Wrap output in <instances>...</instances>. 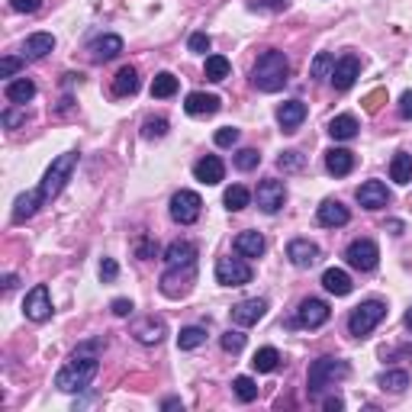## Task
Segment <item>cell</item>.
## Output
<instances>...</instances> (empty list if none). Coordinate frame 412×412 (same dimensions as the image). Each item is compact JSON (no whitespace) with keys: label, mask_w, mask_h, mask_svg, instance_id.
I'll return each instance as SVG.
<instances>
[{"label":"cell","mask_w":412,"mask_h":412,"mask_svg":"<svg viewBox=\"0 0 412 412\" xmlns=\"http://www.w3.org/2000/svg\"><path fill=\"white\" fill-rule=\"evenodd\" d=\"M116 274H120L116 261H113V258H103V264H100V281H103V283H113Z\"/></svg>","instance_id":"obj_49"},{"label":"cell","mask_w":412,"mask_h":412,"mask_svg":"<svg viewBox=\"0 0 412 412\" xmlns=\"http://www.w3.org/2000/svg\"><path fill=\"white\" fill-rule=\"evenodd\" d=\"M264 248H267V242L261 232H242V236L236 238V252L242 255V258H261Z\"/></svg>","instance_id":"obj_26"},{"label":"cell","mask_w":412,"mask_h":412,"mask_svg":"<svg viewBox=\"0 0 412 412\" xmlns=\"http://www.w3.org/2000/svg\"><path fill=\"white\" fill-rule=\"evenodd\" d=\"M326 168H328V174H335V177L352 174L354 155L348 152V148H328V152H326Z\"/></svg>","instance_id":"obj_24"},{"label":"cell","mask_w":412,"mask_h":412,"mask_svg":"<svg viewBox=\"0 0 412 412\" xmlns=\"http://www.w3.org/2000/svg\"><path fill=\"white\" fill-rule=\"evenodd\" d=\"M161 409H184V403H181V399H165V403H161Z\"/></svg>","instance_id":"obj_58"},{"label":"cell","mask_w":412,"mask_h":412,"mask_svg":"<svg viewBox=\"0 0 412 412\" xmlns=\"http://www.w3.org/2000/svg\"><path fill=\"white\" fill-rule=\"evenodd\" d=\"M210 46H213V42H210V36H206V32H193V36H191V52L206 55V52H210Z\"/></svg>","instance_id":"obj_47"},{"label":"cell","mask_w":412,"mask_h":412,"mask_svg":"<svg viewBox=\"0 0 412 412\" xmlns=\"http://www.w3.org/2000/svg\"><path fill=\"white\" fill-rule=\"evenodd\" d=\"M39 203H42V197H39V191H30V193H20L13 203V222H26L36 216Z\"/></svg>","instance_id":"obj_29"},{"label":"cell","mask_w":412,"mask_h":412,"mask_svg":"<svg viewBox=\"0 0 412 412\" xmlns=\"http://www.w3.org/2000/svg\"><path fill=\"white\" fill-rule=\"evenodd\" d=\"M36 97V84L30 77H20V81H10L7 84V100L10 103H30Z\"/></svg>","instance_id":"obj_32"},{"label":"cell","mask_w":412,"mask_h":412,"mask_svg":"<svg viewBox=\"0 0 412 412\" xmlns=\"http://www.w3.org/2000/svg\"><path fill=\"white\" fill-rule=\"evenodd\" d=\"M303 165H306L303 152H283L281 158H277V168H281V171H300Z\"/></svg>","instance_id":"obj_42"},{"label":"cell","mask_w":412,"mask_h":412,"mask_svg":"<svg viewBox=\"0 0 412 412\" xmlns=\"http://www.w3.org/2000/svg\"><path fill=\"white\" fill-rule=\"evenodd\" d=\"M13 287H16V274H7L4 277V290H13Z\"/></svg>","instance_id":"obj_59"},{"label":"cell","mask_w":412,"mask_h":412,"mask_svg":"<svg viewBox=\"0 0 412 412\" xmlns=\"http://www.w3.org/2000/svg\"><path fill=\"white\" fill-rule=\"evenodd\" d=\"M132 335H136V342H142V345H158L161 338H165V319H155V316H146L142 322H136V328H132Z\"/></svg>","instance_id":"obj_23"},{"label":"cell","mask_w":412,"mask_h":412,"mask_svg":"<svg viewBox=\"0 0 412 412\" xmlns=\"http://www.w3.org/2000/svg\"><path fill=\"white\" fill-rule=\"evenodd\" d=\"M236 142H238V129H232V126H226V129L216 132V146L229 148V146H236Z\"/></svg>","instance_id":"obj_48"},{"label":"cell","mask_w":412,"mask_h":412,"mask_svg":"<svg viewBox=\"0 0 412 412\" xmlns=\"http://www.w3.org/2000/svg\"><path fill=\"white\" fill-rule=\"evenodd\" d=\"M97 371H100L97 354H75L71 364H65L58 374H55V387H58L61 393H81V390L91 387Z\"/></svg>","instance_id":"obj_2"},{"label":"cell","mask_w":412,"mask_h":412,"mask_svg":"<svg viewBox=\"0 0 412 412\" xmlns=\"http://www.w3.org/2000/svg\"><path fill=\"white\" fill-rule=\"evenodd\" d=\"M287 77H290V61L287 55L277 52V49H267V52L258 55L252 68V84L264 94H277L283 84H287Z\"/></svg>","instance_id":"obj_1"},{"label":"cell","mask_w":412,"mask_h":412,"mask_svg":"<svg viewBox=\"0 0 412 412\" xmlns=\"http://www.w3.org/2000/svg\"><path fill=\"white\" fill-rule=\"evenodd\" d=\"M87 52H91V61L94 65H103V61H113L116 55L122 52V39L113 36V32H107V36H97L87 46Z\"/></svg>","instance_id":"obj_14"},{"label":"cell","mask_w":412,"mask_h":412,"mask_svg":"<svg viewBox=\"0 0 412 412\" xmlns=\"http://www.w3.org/2000/svg\"><path fill=\"white\" fill-rule=\"evenodd\" d=\"M380 387L390 393H403L409 387V374L406 371H387V374H380Z\"/></svg>","instance_id":"obj_39"},{"label":"cell","mask_w":412,"mask_h":412,"mask_svg":"<svg viewBox=\"0 0 412 412\" xmlns=\"http://www.w3.org/2000/svg\"><path fill=\"white\" fill-rule=\"evenodd\" d=\"M345 258H348V264H352L354 271H374L380 252H377V245L371 242V238H354V242L348 245Z\"/></svg>","instance_id":"obj_8"},{"label":"cell","mask_w":412,"mask_h":412,"mask_svg":"<svg viewBox=\"0 0 412 412\" xmlns=\"http://www.w3.org/2000/svg\"><path fill=\"white\" fill-rule=\"evenodd\" d=\"M184 110H187L191 116H213V113H219V97H216V94L193 91V94H187V103H184Z\"/></svg>","instance_id":"obj_21"},{"label":"cell","mask_w":412,"mask_h":412,"mask_svg":"<svg viewBox=\"0 0 412 412\" xmlns=\"http://www.w3.org/2000/svg\"><path fill=\"white\" fill-rule=\"evenodd\" d=\"M322 287H326L328 293H335V297H348V293H352V277H348V271H342V267H328L326 274H322Z\"/></svg>","instance_id":"obj_25"},{"label":"cell","mask_w":412,"mask_h":412,"mask_svg":"<svg viewBox=\"0 0 412 412\" xmlns=\"http://www.w3.org/2000/svg\"><path fill=\"white\" fill-rule=\"evenodd\" d=\"M358 203L364 206V210H383V206L390 203V191L387 184L380 181H367L358 187Z\"/></svg>","instance_id":"obj_16"},{"label":"cell","mask_w":412,"mask_h":412,"mask_svg":"<svg viewBox=\"0 0 412 412\" xmlns=\"http://www.w3.org/2000/svg\"><path fill=\"white\" fill-rule=\"evenodd\" d=\"M75 165H77V155L75 152L58 155V158L49 165L46 177H42V184H39V197H42V203L55 200L61 191H65V184L71 181V171H75Z\"/></svg>","instance_id":"obj_4"},{"label":"cell","mask_w":412,"mask_h":412,"mask_svg":"<svg viewBox=\"0 0 412 412\" xmlns=\"http://www.w3.org/2000/svg\"><path fill=\"white\" fill-rule=\"evenodd\" d=\"M216 281L222 287H245L252 281V267L245 264L242 258H219L216 261Z\"/></svg>","instance_id":"obj_7"},{"label":"cell","mask_w":412,"mask_h":412,"mask_svg":"<svg viewBox=\"0 0 412 412\" xmlns=\"http://www.w3.org/2000/svg\"><path fill=\"white\" fill-rule=\"evenodd\" d=\"M361 103H364L367 113H377V110L387 103V87H377V91H371L364 100H361Z\"/></svg>","instance_id":"obj_44"},{"label":"cell","mask_w":412,"mask_h":412,"mask_svg":"<svg viewBox=\"0 0 412 412\" xmlns=\"http://www.w3.org/2000/svg\"><path fill=\"white\" fill-rule=\"evenodd\" d=\"M406 328H409V332H412V309H409V313H406Z\"/></svg>","instance_id":"obj_61"},{"label":"cell","mask_w":412,"mask_h":412,"mask_svg":"<svg viewBox=\"0 0 412 412\" xmlns=\"http://www.w3.org/2000/svg\"><path fill=\"white\" fill-rule=\"evenodd\" d=\"M23 313H26V319H32V322H46L49 316H52V300H49L46 283H36V287L26 293Z\"/></svg>","instance_id":"obj_10"},{"label":"cell","mask_w":412,"mask_h":412,"mask_svg":"<svg viewBox=\"0 0 412 412\" xmlns=\"http://www.w3.org/2000/svg\"><path fill=\"white\" fill-rule=\"evenodd\" d=\"M136 255H139L142 261H148V258H152V255H155V242H152V238H139Z\"/></svg>","instance_id":"obj_54"},{"label":"cell","mask_w":412,"mask_h":412,"mask_svg":"<svg viewBox=\"0 0 412 412\" xmlns=\"http://www.w3.org/2000/svg\"><path fill=\"white\" fill-rule=\"evenodd\" d=\"M387 229L393 232V236H403V229H406V226H403L399 219H390V222H387Z\"/></svg>","instance_id":"obj_57"},{"label":"cell","mask_w":412,"mask_h":412,"mask_svg":"<svg viewBox=\"0 0 412 412\" xmlns=\"http://www.w3.org/2000/svg\"><path fill=\"white\" fill-rule=\"evenodd\" d=\"M328 316H332V309H328L326 300L309 297V300H303V303H300V309H297V326L319 328V326H326V322H328Z\"/></svg>","instance_id":"obj_11"},{"label":"cell","mask_w":412,"mask_h":412,"mask_svg":"<svg viewBox=\"0 0 412 412\" xmlns=\"http://www.w3.org/2000/svg\"><path fill=\"white\" fill-rule=\"evenodd\" d=\"M142 136L146 139H161V136H168V120H146V126H142Z\"/></svg>","instance_id":"obj_43"},{"label":"cell","mask_w":412,"mask_h":412,"mask_svg":"<svg viewBox=\"0 0 412 412\" xmlns=\"http://www.w3.org/2000/svg\"><path fill=\"white\" fill-rule=\"evenodd\" d=\"M258 165H261L258 148H242V152L236 155V168H238V171H255Z\"/></svg>","instance_id":"obj_41"},{"label":"cell","mask_w":412,"mask_h":412,"mask_svg":"<svg viewBox=\"0 0 412 412\" xmlns=\"http://www.w3.org/2000/svg\"><path fill=\"white\" fill-rule=\"evenodd\" d=\"M110 309H113L120 319H126V316H132V309H136V306H132V300H113V306H110Z\"/></svg>","instance_id":"obj_53"},{"label":"cell","mask_w":412,"mask_h":412,"mask_svg":"<svg viewBox=\"0 0 412 412\" xmlns=\"http://www.w3.org/2000/svg\"><path fill=\"white\" fill-rule=\"evenodd\" d=\"M322 409H326V412H342L345 403L338 397H328V399H322Z\"/></svg>","instance_id":"obj_56"},{"label":"cell","mask_w":412,"mask_h":412,"mask_svg":"<svg viewBox=\"0 0 412 412\" xmlns=\"http://www.w3.org/2000/svg\"><path fill=\"white\" fill-rule=\"evenodd\" d=\"M139 91V71L132 65H122L113 77V94L116 97H132Z\"/></svg>","instance_id":"obj_27"},{"label":"cell","mask_w":412,"mask_h":412,"mask_svg":"<svg viewBox=\"0 0 412 412\" xmlns=\"http://www.w3.org/2000/svg\"><path fill=\"white\" fill-rule=\"evenodd\" d=\"M20 68H23V58H13V55H4V61H0V77H13Z\"/></svg>","instance_id":"obj_46"},{"label":"cell","mask_w":412,"mask_h":412,"mask_svg":"<svg viewBox=\"0 0 412 412\" xmlns=\"http://www.w3.org/2000/svg\"><path fill=\"white\" fill-rule=\"evenodd\" d=\"M193 274H197V264H191V267H171L168 274L161 277V293H165V297H171V300H181L184 293L191 290Z\"/></svg>","instance_id":"obj_9"},{"label":"cell","mask_w":412,"mask_h":412,"mask_svg":"<svg viewBox=\"0 0 412 412\" xmlns=\"http://www.w3.org/2000/svg\"><path fill=\"white\" fill-rule=\"evenodd\" d=\"M348 219H352V213H348V206H342L338 200H326V203L319 206V222L326 229H342V226H348Z\"/></svg>","instance_id":"obj_20"},{"label":"cell","mask_w":412,"mask_h":412,"mask_svg":"<svg viewBox=\"0 0 412 412\" xmlns=\"http://www.w3.org/2000/svg\"><path fill=\"white\" fill-rule=\"evenodd\" d=\"M290 0H252V10H287Z\"/></svg>","instance_id":"obj_52"},{"label":"cell","mask_w":412,"mask_h":412,"mask_svg":"<svg viewBox=\"0 0 412 412\" xmlns=\"http://www.w3.org/2000/svg\"><path fill=\"white\" fill-rule=\"evenodd\" d=\"M399 116H403V120H412V91H406L403 97H399Z\"/></svg>","instance_id":"obj_55"},{"label":"cell","mask_w":412,"mask_h":412,"mask_svg":"<svg viewBox=\"0 0 412 412\" xmlns=\"http://www.w3.org/2000/svg\"><path fill=\"white\" fill-rule=\"evenodd\" d=\"M348 374H352V367L345 364V361L319 358V361H313V364H309V374H306V390H309V397H319L328 383L345 380Z\"/></svg>","instance_id":"obj_3"},{"label":"cell","mask_w":412,"mask_h":412,"mask_svg":"<svg viewBox=\"0 0 412 412\" xmlns=\"http://www.w3.org/2000/svg\"><path fill=\"white\" fill-rule=\"evenodd\" d=\"M232 390H236V397L242 399V403H252V399H258V387H255L252 377H236V380H232Z\"/></svg>","instance_id":"obj_40"},{"label":"cell","mask_w":412,"mask_h":412,"mask_svg":"<svg viewBox=\"0 0 412 412\" xmlns=\"http://www.w3.org/2000/svg\"><path fill=\"white\" fill-rule=\"evenodd\" d=\"M10 7H13L16 13H36V10L42 7V0H10Z\"/></svg>","instance_id":"obj_50"},{"label":"cell","mask_w":412,"mask_h":412,"mask_svg":"<svg viewBox=\"0 0 412 412\" xmlns=\"http://www.w3.org/2000/svg\"><path fill=\"white\" fill-rule=\"evenodd\" d=\"M390 177L397 184H409L412 181V155L409 152H397L390 161Z\"/></svg>","instance_id":"obj_31"},{"label":"cell","mask_w":412,"mask_h":412,"mask_svg":"<svg viewBox=\"0 0 412 412\" xmlns=\"http://www.w3.org/2000/svg\"><path fill=\"white\" fill-rule=\"evenodd\" d=\"M229 77V58L226 55H210L206 58V81H226Z\"/></svg>","instance_id":"obj_37"},{"label":"cell","mask_w":412,"mask_h":412,"mask_svg":"<svg viewBox=\"0 0 412 412\" xmlns=\"http://www.w3.org/2000/svg\"><path fill=\"white\" fill-rule=\"evenodd\" d=\"M252 367L258 374H271V371L281 367V352H277V348H261V352H255Z\"/></svg>","instance_id":"obj_33"},{"label":"cell","mask_w":412,"mask_h":412,"mask_svg":"<svg viewBox=\"0 0 412 412\" xmlns=\"http://www.w3.org/2000/svg\"><path fill=\"white\" fill-rule=\"evenodd\" d=\"M358 75H361V61H358V55H345V58H338L335 61V68H332V84H335V91H348V87L358 81Z\"/></svg>","instance_id":"obj_12"},{"label":"cell","mask_w":412,"mask_h":412,"mask_svg":"<svg viewBox=\"0 0 412 412\" xmlns=\"http://www.w3.org/2000/svg\"><path fill=\"white\" fill-rule=\"evenodd\" d=\"M332 68H335V58L328 52H319L313 58V65H309V77L313 81H326V77H332Z\"/></svg>","instance_id":"obj_38"},{"label":"cell","mask_w":412,"mask_h":412,"mask_svg":"<svg viewBox=\"0 0 412 412\" xmlns=\"http://www.w3.org/2000/svg\"><path fill=\"white\" fill-rule=\"evenodd\" d=\"M203 342H206V328H200V326H187V328H181V335H177V348H181V352H193V348H200Z\"/></svg>","instance_id":"obj_35"},{"label":"cell","mask_w":412,"mask_h":412,"mask_svg":"<svg viewBox=\"0 0 412 412\" xmlns=\"http://www.w3.org/2000/svg\"><path fill=\"white\" fill-rule=\"evenodd\" d=\"M242 348H245V335H242V332H226V335H222V352L238 354Z\"/></svg>","instance_id":"obj_45"},{"label":"cell","mask_w":412,"mask_h":412,"mask_svg":"<svg viewBox=\"0 0 412 412\" xmlns=\"http://www.w3.org/2000/svg\"><path fill=\"white\" fill-rule=\"evenodd\" d=\"M287 258L297 267H313L316 261H319V245L309 242V238H293V242L287 245Z\"/></svg>","instance_id":"obj_17"},{"label":"cell","mask_w":412,"mask_h":412,"mask_svg":"<svg viewBox=\"0 0 412 412\" xmlns=\"http://www.w3.org/2000/svg\"><path fill=\"white\" fill-rule=\"evenodd\" d=\"M222 174H226V168H222V161L216 158V155H206V158H200L197 165H193V177H197L200 184H219Z\"/></svg>","instance_id":"obj_22"},{"label":"cell","mask_w":412,"mask_h":412,"mask_svg":"<svg viewBox=\"0 0 412 412\" xmlns=\"http://www.w3.org/2000/svg\"><path fill=\"white\" fill-rule=\"evenodd\" d=\"M303 120H306V103L303 100H287V103H281V110H277V122H281L283 132H297Z\"/></svg>","instance_id":"obj_19"},{"label":"cell","mask_w":412,"mask_h":412,"mask_svg":"<svg viewBox=\"0 0 412 412\" xmlns=\"http://www.w3.org/2000/svg\"><path fill=\"white\" fill-rule=\"evenodd\" d=\"M26 122V113H20V110H7V113H4V126H7V129H16V126H23Z\"/></svg>","instance_id":"obj_51"},{"label":"cell","mask_w":412,"mask_h":412,"mask_svg":"<svg viewBox=\"0 0 412 412\" xmlns=\"http://www.w3.org/2000/svg\"><path fill=\"white\" fill-rule=\"evenodd\" d=\"M52 49H55V36H52V32H32V36L26 39L23 55H26V58H46Z\"/></svg>","instance_id":"obj_28"},{"label":"cell","mask_w":412,"mask_h":412,"mask_svg":"<svg viewBox=\"0 0 412 412\" xmlns=\"http://www.w3.org/2000/svg\"><path fill=\"white\" fill-rule=\"evenodd\" d=\"M287 203V187L281 181H261L258 184V210L264 213H277Z\"/></svg>","instance_id":"obj_13"},{"label":"cell","mask_w":412,"mask_h":412,"mask_svg":"<svg viewBox=\"0 0 412 412\" xmlns=\"http://www.w3.org/2000/svg\"><path fill=\"white\" fill-rule=\"evenodd\" d=\"M200 210H203V200L193 191H177L171 197V219L181 222V226H191L200 219Z\"/></svg>","instance_id":"obj_6"},{"label":"cell","mask_w":412,"mask_h":412,"mask_svg":"<svg viewBox=\"0 0 412 412\" xmlns=\"http://www.w3.org/2000/svg\"><path fill=\"white\" fill-rule=\"evenodd\" d=\"M264 313H267V300L252 297V300H242V303L232 306V322L236 326H255L258 319H264Z\"/></svg>","instance_id":"obj_15"},{"label":"cell","mask_w":412,"mask_h":412,"mask_svg":"<svg viewBox=\"0 0 412 412\" xmlns=\"http://www.w3.org/2000/svg\"><path fill=\"white\" fill-rule=\"evenodd\" d=\"M174 94H177V77L171 75V71H161V75H155V81H152V97L168 100V97H174Z\"/></svg>","instance_id":"obj_34"},{"label":"cell","mask_w":412,"mask_h":412,"mask_svg":"<svg viewBox=\"0 0 412 412\" xmlns=\"http://www.w3.org/2000/svg\"><path fill=\"white\" fill-rule=\"evenodd\" d=\"M328 136L338 139V142H348V139L358 136V120H354L352 113H342L335 116V120L328 122Z\"/></svg>","instance_id":"obj_30"},{"label":"cell","mask_w":412,"mask_h":412,"mask_svg":"<svg viewBox=\"0 0 412 412\" xmlns=\"http://www.w3.org/2000/svg\"><path fill=\"white\" fill-rule=\"evenodd\" d=\"M383 316H387V306H383L380 300H367V303L352 309V316H348V332H352L354 338L371 335V332L380 326Z\"/></svg>","instance_id":"obj_5"},{"label":"cell","mask_w":412,"mask_h":412,"mask_svg":"<svg viewBox=\"0 0 412 412\" xmlns=\"http://www.w3.org/2000/svg\"><path fill=\"white\" fill-rule=\"evenodd\" d=\"M222 203H226V210H232V213H238V210H245V206L252 203V193L245 191L242 184H232L229 191H226V197H222Z\"/></svg>","instance_id":"obj_36"},{"label":"cell","mask_w":412,"mask_h":412,"mask_svg":"<svg viewBox=\"0 0 412 412\" xmlns=\"http://www.w3.org/2000/svg\"><path fill=\"white\" fill-rule=\"evenodd\" d=\"M68 110H71V97H65V100L58 103V113H68Z\"/></svg>","instance_id":"obj_60"},{"label":"cell","mask_w":412,"mask_h":412,"mask_svg":"<svg viewBox=\"0 0 412 412\" xmlns=\"http://www.w3.org/2000/svg\"><path fill=\"white\" fill-rule=\"evenodd\" d=\"M165 261H168V267H191V264H197V245L177 238V242H171L168 248H165Z\"/></svg>","instance_id":"obj_18"}]
</instances>
